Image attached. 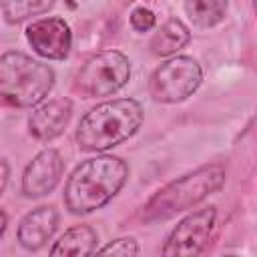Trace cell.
I'll use <instances>...</instances> for the list:
<instances>
[{"instance_id": "6da1fadb", "label": "cell", "mask_w": 257, "mask_h": 257, "mask_svg": "<svg viewBox=\"0 0 257 257\" xmlns=\"http://www.w3.org/2000/svg\"><path fill=\"white\" fill-rule=\"evenodd\" d=\"M128 167L120 157L100 155L80 163L64 185V205L74 215L104 207L124 185Z\"/></svg>"}, {"instance_id": "7a4b0ae2", "label": "cell", "mask_w": 257, "mask_h": 257, "mask_svg": "<svg viewBox=\"0 0 257 257\" xmlns=\"http://www.w3.org/2000/svg\"><path fill=\"white\" fill-rule=\"evenodd\" d=\"M143 106L135 98L106 100L90 108L78 122L76 143L82 151L98 153L128 141L143 124Z\"/></svg>"}, {"instance_id": "3957f363", "label": "cell", "mask_w": 257, "mask_h": 257, "mask_svg": "<svg viewBox=\"0 0 257 257\" xmlns=\"http://www.w3.org/2000/svg\"><path fill=\"white\" fill-rule=\"evenodd\" d=\"M225 183V169L221 165H205L187 173L163 189H159L143 207L141 219L145 223H157L175 217L177 213L201 203L211 193L219 191Z\"/></svg>"}, {"instance_id": "277c9868", "label": "cell", "mask_w": 257, "mask_h": 257, "mask_svg": "<svg viewBox=\"0 0 257 257\" xmlns=\"http://www.w3.org/2000/svg\"><path fill=\"white\" fill-rule=\"evenodd\" d=\"M54 86V70L24 52L0 56V100L12 108H30L48 96Z\"/></svg>"}, {"instance_id": "5b68a950", "label": "cell", "mask_w": 257, "mask_h": 257, "mask_svg": "<svg viewBox=\"0 0 257 257\" xmlns=\"http://www.w3.org/2000/svg\"><path fill=\"white\" fill-rule=\"evenodd\" d=\"M131 78V60L118 50L94 54L76 72L74 88L84 98L110 96L120 90Z\"/></svg>"}, {"instance_id": "8992f818", "label": "cell", "mask_w": 257, "mask_h": 257, "mask_svg": "<svg viewBox=\"0 0 257 257\" xmlns=\"http://www.w3.org/2000/svg\"><path fill=\"white\" fill-rule=\"evenodd\" d=\"M203 70L201 64L187 54H179L163 62L149 80V94L157 102H183L201 84Z\"/></svg>"}, {"instance_id": "52a82bcc", "label": "cell", "mask_w": 257, "mask_h": 257, "mask_svg": "<svg viewBox=\"0 0 257 257\" xmlns=\"http://www.w3.org/2000/svg\"><path fill=\"white\" fill-rule=\"evenodd\" d=\"M217 221L215 207H203L189 213L169 233L161 257H199L209 245Z\"/></svg>"}, {"instance_id": "ba28073f", "label": "cell", "mask_w": 257, "mask_h": 257, "mask_svg": "<svg viewBox=\"0 0 257 257\" xmlns=\"http://www.w3.org/2000/svg\"><path fill=\"white\" fill-rule=\"evenodd\" d=\"M26 40L36 54L50 60H64L72 46V32L64 18H40L28 24Z\"/></svg>"}, {"instance_id": "9c48e42d", "label": "cell", "mask_w": 257, "mask_h": 257, "mask_svg": "<svg viewBox=\"0 0 257 257\" xmlns=\"http://www.w3.org/2000/svg\"><path fill=\"white\" fill-rule=\"evenodd\" d=\"M64 171V161L56 149L40 151L24 169L22 193L28 199H38L48 195L60 181Z\"/></svg>"}, {"instance_id": "30bf717a", "label": "cell", "mask_w": 257, "mask_h": 257, "mask_svg": "<svg viewBox=\"0 0 257 257\" xmlns=\"http://www.w3.org/2000/svg\"><path fill=\"white\" fill-rule=\"evenodd\" d=\"M72 114V102L68 98H52L36 106L28 116V131L36 141L56 139L68 124Z\"/></svg>"}, {"instance_id": "8fae6325", "label": "cell", "mask_w": 257, "mask_h": 257, "mask_svg": "<svg viewBox=\"0 0 257 257\" xmlns=\"http://www.w3.org/2000/svg\"><path fill=\"white\" fill-rule=\"evenodd\" d=\"M58 225V213L54 207H36L26 213L18 225V243L26 251L42 249L54 235Z\"/></svg>"}, {"instance_id": "7c38bea8", "label": "cell", "mask_w": 257, "mask_h": 257, "mask_svg": "<svg viewBox=\"0 0 257 257\" xmlns=\"http://www.w3.org/2000/svg\"><path fill=\"white\" fill-rule=\"evenodd\" d=\"M98 237L88 225H74L52 245L48 257H90Z\"/></svg>"}, {"instance_id": "4fadbf2b", "label": "cell", "mask_w": 257, "mask_h": 257, "mask_svg": "<svg viewBox=\"0 0 257 257\" xmlns=\"http://www.w3.org/2000/svg\"><path fill=\"white\" fill-rule=\"evenodd\" d=\"M191 40L189 28L179 20V18H169L159 26L151 40V50L157 56H171L183 46H187Z\"/></svg>"}, {"instance_id": "5bb4252c", "label": "cell", "mask_w": 257, "mask_h": 257, "mask_svg": "<svg viewBox=\"0 0 257 257\" xmlns=\"http://www.w3.org/2000/svg\"><path fill=\"white\" fill-rule=\"evenodd\" d=\"M183 8H185L187 16L193 20V24H197L201 28H211V26L219 24L225 18L227 2H221V0H193V2H185Z\"/></svg>"}, {"instance_id": "9a60e30c", "label": "cell", "mask_w": 257, "mask_h": 257, "mask_svg": "<svg viewBox=\"0 0 257 257\" xmlns=\"http://www.w3.org/2000/svg\"><path fill=\"white\" fill-rule=\"evenodd\" d=\"M54 6V2H34V0H16V2H2L0 10L4 12L6 22L16 24L22 22L28 16H36L42 14L46 10H50Z\"/></svg>"}, {"instance_id": "2e32d148", "label": "cell", "mask_w": 257, "mask_h": 257, "mask_svg": "<svg viewBox=\"0 0 257 257\" xmlns=\"http://www.w3.org/2000/svg\"><path fill=\"white\" fill-rule=\"evenodd\" d=\"M137 255H139L137 239L135 237H118V239L106 243L92 257H137Z\"/></svg>"}, {"instance_id": "e0dca14e", "label": "cell", "mask_w": 257, "mask_h": 257, "mask_svg": "<svg viewBox=\"0 0 257 257\" xmlns=\"http://www.w3.org/2000/svg\"><path fill=\"white\" fill-rule=\"evenodd\" d=\"M155 22H157L155 12L149 10V8H145V6H137V8L131 12V26H133V30H137V32H147V30H151V28L155 26Z\"/></svg>"}, {"instance_id": "ac0fdd59", "label": "cell", "mask_w": 257, "mask_h": 257, "mask_svg": "<svg viewBox=\"0 0 257 257\" xmlns=\"http://www.w3.org/2000/svg\"><path fill=\"white\" fill-rule=\"evenodd\" d=\"M8 175H10L8 163H6L4 157H0V195H2V191H4V187H6V183H8Z\"/></svg>"}, {"instance_id": "d6986e66", "label": "cell", "mask_w": 257, "mask_h": 257, "mask_svg": "<svg viewBox=\"0 0 257 257\" xmlns=\"http://www.w3.org/2000/svg\"><path fill=\"white\" fill-rule=\"evenodd\" d=\"M6 225H8V217H6V213L0 211V237H2L4 231H6Z\"/></svg>"}, {"instance_id": "ffe728a7", "label": "cell", "mask_w": 257, "mask_h": 257, "mask_svg": "<svg viewBox=\"0 0 257 257\" xmlns=\"http://www.w3.org/2000/svg\"><path fill=\"white\" fill-rule=\"evenodd\" d=\"M225 257H237V255H225Z\"/></svg>"}]
</instances>
